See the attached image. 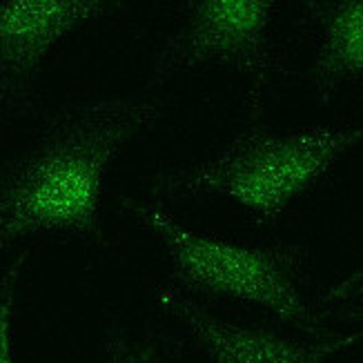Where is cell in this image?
<instances>
[{"instance_id": "cell-8", "label": "cell", "mask_w": 363, "mask_h": 363, "mask_svg": "<svg viewBox=\"0 0 363 363\" xmlns=\"http://www.w3.org/2000/svg\"><path fill=\"white\" fill-rule=\"evenodd\" d=\"M185 341L163 328L112 323L101 341L103 363H183Z\"/></svg>"}, {"instance_id": "cell-7", "label": "cell", "mask_w": 363, "mask_h": 363, "mask_svg": "<svg viewBox=\"0 0 363 363\" xmlns=\"http://www.w3.org/2000/svg\"><path fill=\"white\" fill-rule=\"evenodd\" d=\"M303 16L312 27L310 85L321 103H330L363 83V0L306 3Z\"/></svg>"}, {"instance_id": "cell-11", "label": "cell", "mask_w": 363, "mask_h": 363, "mask_svg": "<svg viewBox=\"0 0 363 363\" xmlns=\"http://www.w3.org/2000/svg\"><path fill=\"white\" fill-rule=\"evenodd\" d=\"M345 319H352V321H359V323H363V306H359V308L350 310L348 314H345Z\"/></svg>"}, {"instance_id": "cell-1", "label": "cell", "mask_w": 363, "mask_h": 363, "mask_svg": "<svg viewBox=\"0 0 363 363\" xmlns=\"http://www.w3.org/2000/svg\"><path fill=\"white\" fill-rule=\"evenodd\" d=\"M159 118L161 107L138 96L69 105L47 116L31 145L0 163V257L50 232L103 243L109 165Z\"/></svg>"}, {"instance_id": "cell-6", "label": "cell", "mask_w": 363, "mask_h": 363, "mask_svg": "<svg viewBox=\"0 0 363 363\" xmlns=\"http://www.w3.org/2000/svg\"><path fill=\"white\" fill-rule=\"evenodd\" d=\"M156 301L185 325L210 363H328L363 341V328L348 333L333 328L303 333L265 323H234L205 310L194 296L172 283L156 290Z\"/></svg>"}, {"instance_id": "cell-10", "label": "cell", "mask_w": 363, "mask_h": 363, "mask_svg": "<svg viewBox=\"0 0 363 363\" xmlns=\"http://www.w3.org/2000/svg\"><path fill=\"white\" fill-rule=\"evenodd\" d=\"M363 290V263L357 272H352L348 279H343L341 283H337L335 288H330L328 292L321 294V303L323 306H339L350 301L352 296H357Z\"/></svg>"}, {"instance_id": "cell-9", "label": "cell", "mask_w": 363, "mask_h": 363, "mask_svg": "<svg viewBox=\"0 0 363 363\" xmlns=\"http://www.w3.org/2000/svg\"><path fill=\"white\" fill-rule=\"evenodd\" d=\"M29 250H21L11 261L0 265V363H16V288L27 263Z\"/></svg>"}, {"instance_id": "cell-4", "label": "cell", "mask_w": 363, "mask_h": 363, "mask_svg": "<svg viewBox=\"0 0 363 363\" xmlns=\"http://www.w3.org/2000/svg\"><path fill=\"white\" fill-rule=\"evenodd\" d=\"M277 7L274 0H192L185 21L163 45L154 83L210 65L236 69L247 78L250 128H259L267 94L283 76L272 40Z\"/></svg>"}, {"instance_id": "cell-5", "label": "cell", "mask_w": 363, "mask_h": 363, "mask_svg": "<svg viewBox=\"0 0 363 363\" xmlns=\"http://www.w3.org/2000/svg\"><path fill=\"white\" fill-rule=\"evenodd\" d=\"M123 9L105 0H5L0 3V114H36V87L47 56L72 31Z\"/></svg>"}, {"instance_id": "cell-3", "label": "cell", "mask_w": 363, "mask_h": 363, "mask_svg": "<svg viewBox=\"0 0 363 363\" xmlns=\"http://www.w3.org/2000/svg\"><path fill=\"white\" fill-rule=\"evenodd\" d=\"M134 216L161 241L172 265V286L185 294L223 296L255 303L283 323L303 333H319L323 312L303 294L308 281V252L298 243H234L189 230L159 199H121Z\"/></svg>"}, {"instance_id": "cell-2", "label": "cell", "mask_w": 363, "mask_h": 363, "mask_svg": "<svg viewBox=\"0 0 363 363\" xmlns=\"http://www.w3.org/2000/svg\"><path fill=\"white\" fill-rule=\"evenodd\" d=\"M361 143L363 125H310L283 134L250 128L210 159L159 174L147 196L163 203L223 196L255 225L270 228Z\"/></svg>"}]
</instances>
